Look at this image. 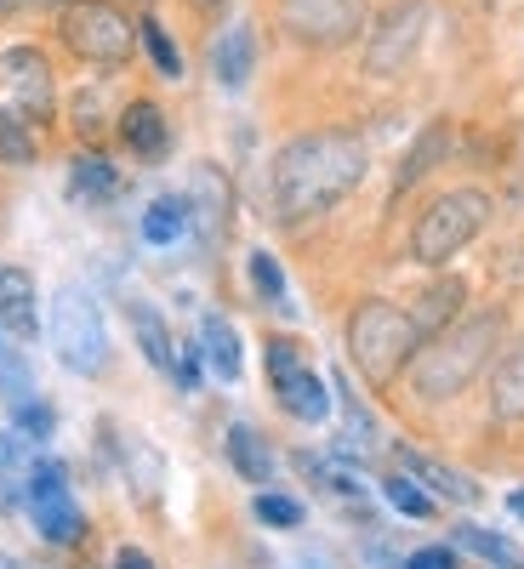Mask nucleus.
I'll list each match as a JSON object with an SVG mask.
<instances>
[{"instance_id": "4", "label": "nucleus", "mask_w": 524, "mask_h": 569, "mask_svg": "<svg viewBox=\"0 0 524 569\" xmlns=\"http://www.w3.org/2000/svg\"><path fill=\"white\" fill-rule=\"evenodd\" d=\"M491 222V194L485 188H451V194H439L434 206H427L411 228V257L422 268H439L451 262L462 246H473Z\"/></svg>"}, {"instance_id": "29", "label": "nucleus", "mask_w": 524, "mask_h": 569, "mask_svg": "<svg viewBox=\"0 0 524 569\" xmlns=\"http://www.w3.org/2000/svg\"><path fill=\"white\" fill-rule=\"evenodd\" d=\"M142 46H149V58L160 63V74H182V58H177V46H171V34L155 23V18H142Z\"/></svg>"}, {"instance_id": "25", "label": "nucleus", "mask_w": 524, "mask_h": 569, "mask_svg": "<svg viewBox=\"0 0 524 569\" xmlns=\"http://www.w3.org/2000/svg\"><path fill=\"white\" fill-rule=\"evenodd\" d=\"M69 188L80 200H109L115 188H120V177H115V166L103 160V154H80L75 166H69Z\"/></svg>"}, {"instance_id": "23", "label": "nucleus", "mask_w": 524, "mask_h": 569, "mask_svg": "<svg viewBox=\"0 0 524 569\" xmlns=\"http://www.w3.org/2000/svg\"><path fill=\"white\" fill-rule=\"evenodd\" d=\"M188 233V200L182 194H166V200H155L149 211H142V240L149 246H171V240H182Z\"/></svg>"}, {"instance_id": "28", "label": "nucleus", "mask_w": 524, "mask_h": 569, "mask_svg": "<svg viewBox=\"0 0 524 569\" xmlns=\"http://www.w3.org/2000/svg\"><path fill=\"white\" fill-rule=\"evenodd\" d=\"M0 160L7 166H29L34 160V137H29V120L0 109Z\"/></svg>"}, {"instance_id": "19", "label": "nucleus", "mask_w": 524, "mask_h": 569, "mask_svg": "<svg viewBox=\"0 0 524 569\" xmlns=\"http://www.w3.org/2000/svg\"><path fill=\"white\" fill-rule=\"evenodd\" d=\"M228 461L240 467L251 485H268L274 479V450L263 445V433H257V427H246V421L228 427Z\"/></svg>"}, {"instance_id": "13", "label": "nucleus", "mask_w": 524, "mask_h": 569, "mask_svg": "<svg viewBox=\"0 0 524 569\" xmlns=\"http://www.w3.org/2000/svg\"><path fill=\"white\" fill-rule=\"evenodd\" d=\"M251 63H257V34H251L246 23H234L228 34H217V46H211V74H217L223 91H240V86L251 80Z\"/></svg>"}, {"instance_id": "14", "label": "nucleus", "mask_w": 524, "mask_h": 569, "mask_svg": "<svg viewBox=\"0 0 524 569\" xmlns=\"http://www.w3.org/2000/svg\"><path fill=\"white\" fill-rule=\"evenodd\" d=\"M120 137H126V149H131L137 160H160V154L171 149V126H166L160 103H131V109L120 114Z\"/></svg>"}, {"instance_id": "33", "label": "nucleus", "mask_w": 524, "mask_h": 569, "mask_svg": "<svg viewBox=\"0 0 524 569\" xmlns=\"http://www.w3.org/2000/svg\"><path fill=\"white\" fill-rule=\"evenodd\" d=\"M12 416H18V433H29V439H52V427H58L52 405H40V399H29V405L12 410Z\"/></svg>"}, {"instance_id": "24", "label": "nucleus", "mask_w": 524, "mask_h": 569, "mask_svg": "<svg viewBox=\"0 0 524 569\" xmlns=\"http://www.w3.org/2000/svg\"><path fill=\"white\" fill-rule=\"evenodd\" d=\"M131 330H137V348H142V359H149L155 370H171L177 348H171V337H166V325H160V313L137 302V308H131Z\"/></svg>"}, {"instance_id": "22", "label": "nucleus", "mask_w": 524, "mask_h": 569, "mask_svg": "<svg viewBox=\"0 0 524 569\" xmlns=\"http://www.w3.org/2000/svg\"><path fill=\"white\" fill-rule=\"evenodd\" d=\"M279 399H285V410H291L297 421H325L330 416V393H325V382L314 370H297L291 382H279Z\"/></svg>"}, {"instance_id": "39", "label": "nucleus", "mask_w": 524, "mask_h": 569, "mask_svg": "<svg viewBox=\"0 0 524 569\" xmlns=\"http://www.w3.org/2000/svg\"><path fill=\"white\" fill-rule=\"evenodd\" d=\"M7 461H18V439H12V433H0V467H7Z\"/></svg>"}, {"instance_id": "41", "label": "nucleus", "mask_w": 524, "mask_h": 569, "mask_svg": "<svg viewBox=\"0 0 524 569\" xmlns=\"http://www.w3.org/2000/svg\"><path fill=\"white\" fill-rule=\"evenodd\" d=\"M513 512H518V518H524V490H518V496H513Z\"/></svg>"}, {"instance_id": "27", "label": "nucleus", "mask_w": 524, "mask_h": 569, "mask_svg": "<svg viewBox=\"0 0 524 569\" xmlns=\"http://www.w3.org/2000/svg\"><path fill=\"white\" fill-rule=\"evenodd\" d=\"M120 456H126V472H131V485L142 490V496H155L160 490V456L142 445V439H126L120 445Z\"/></svg>"}, {"instance_id": "37", "label": "nucleus", "mask_w": 524, "mask_h": 569, "mask_svg": "<svg viewBox=\"0 0 524 569\" xmlns=\"http://www.w3.org/2000/svg\"><path fill=\"white\" fill-rule=\"evenodd\" d=\"M23 507V485H12L7 472H0V512H18Z\"/></svg>"}, {"instance_id": "10", "label": "nucleus", "mask_w": 524, "mask_h": 569, "mask_svg": "<svg viewBox=\"0 0 524 569\" xmlns=\"http://www.w3.org/2000/svg\"><path fill=\"white\" fill-rule=\"evenodd\" d=\"M188 228H200V240L217 246L223 228H228V211H234V194H228V177L217 166H195V182H188Z\"/></svg>"}, {"instance_id": "31", "label": "nucleus", "mask_w": 524, "mask_h": 569, "mask_svg": "<svg viewBox=\"0 0 524 569\" xmlns=\"http://www.w3.org/2000/svg\"><path fill=\"white\" fill-rule=\"evenodd\" d=\"M251 284H257L263 302H285V273H279V262H274L268 251L251 257Z\"/></svg>"}, {"instance_id": "7", "label": "nucleus", "mask_w": 524, "mask_h": 569, "mask_svg": "<svg viewBox=\"0 0 524 569\" xmlns=\"http://www.w3.org/2000/svg\"><path fill=\"white\" fill-rule=\"evenodd\" d=\"M279 23L303 46H348L365 34V0H279Z\"/></svg>"}, {"instance_id": "16", "label": "nucleus", "mask_w": 524, "mask_h": 569, "mask_svg": "<svg viewBox=\"0 0 524 569\" xmlns=\"http://www.w3.org/2000/svg\"><path fill=\"white\" fill-rule=\"evenodd\" d=\"M200 353H206V365L223 376V382H240V370H246L240 337H234V325H228L223 313H206V325H200Z\"/></svg>"}, {"instance_id": "15", "label": "nucleus", "mask_w": 524, "mask_h": 569, "mask_svg": "<svg viewBox=\"0 0 524 569\" xmlns=\"http://www.w3.org/2000/svg\"><path fill=\"white\" fill-rule=\"evenodd\" d=\"M467 302V284L456 279V273H445V279H434V284H427V291H422V302H416V330H422V337H434V330H445L451 319H456V308Z\"/></svg>"}, {"instance_id": "9", "label": "nucleus", "mask_w": 524, "mask_h": 569, "mask_svg": "<svg viewBox=\"0 0 524 569\" xmlns=\"http://www.w3.org/2000/svg\"><path fill=\"white\" fill-rule=\"evenodd\" d=\"M427 34V0H399V7L376 23V34L365 40V74H399L411 58H416V46Z\"/></svg>"}, {"instance_id": "5", "label": "nucleus", "mask_w": 524, "mask_h": 569, "mask_svg": "<svg viewBox=\"0 0 524 569\" xmlns=\"http://www.w3.org/2000/svg\"><path fill=\"white\" fill-rule=\"evenodd\" d=\"M46 330H52V348H58L63 370H75V376H98V370L109 365L103 308L91 302V291H80V284H63V291L52 297V319H46Z\"/></svg>"}, {"instance_id": "38", "label": "nucleus", "mask_w": 524, "mask_h": 569, "mask_svg": "<svg viewBox=\"0 0 524 569\" xmlns=\"http://www.w3.org/2000/svg\"><path fill=\"white\" fill-rule=\"evenodd\" d=\"M115 569H155V558H149V552H137V547H126V552L115 558Z\"/></svg>"}, {"instance_id": "32", "label": "nucleus", "mask_w": 524, "mask_h": 569, "mask_svg": "<svg viewBox=\"0 0 524 569\" xmlns=\"http://www.w3.org/2000/svg\"><path fill=\"white\" fill-rule=\"evenodd\" d=\"M257 518H263V525L291 530V525H303V507L291 496H257Z\"/></svg>"}, {"instance_id": "40", "label": "nucleus", "mask_w": 524, "mask_h": 569, "mask_svg": "<svg viewBox=\"0 0 524 569\" xmlns=\"http://www.w3.org/2000/svg\"><path fill=\"white\" fill-rule=\"evenodd\" d=\"M188 7H200V12H217V7H223V0H188Z\"/></svg>"}, {"instance_id": "36", "label": "nucleus", "mask_w": 524, "mask_h": 569, "mask_svg": "<svg viewBox=\"0 0 524 569\" xmlns=\"http://www.w3.org/2000/svg\"><path fill=\"white\" fill-rule=\"evenodd\" d=\"M405 569H456V552L451 547H422V552H411Z\"/></svg>"}, {"instance_id": "26", "label": "nucleus", "mask_w": 524, "mask_h": 569, "mask_svg": "<svg viewBox=\"0 0 524 569\" xmlns=\"http://www.w3.org/2000/svg\"><path fill=\"white\" fill-rule=\"evenodd\" d=\"M456 541H462L467 552H479V558H491L496 569H518V547H513V541H502L496 530H479V525H462V530H456Z\"/></svg>"}, {"instance_id": "12", "label": "nucleus", "mask_w": 524, "mask_h": 569, "mask_svg": "<svg viewBox=\"0 0 524 569\" xmlns=\"http://www.w3.org/2000/svg\"><path fill=\"white\" fill-rule=\"evenodd\" d=\"M0 330H12V337H34L40 330V297L23 268H0Z\"/></svg>"}, {"instance_id": "3", "label": "nucleus", "mask_w": 524, "mask_h": 569, "mask_svg": "<svg viewBox=\"0 0 524 569\" xmlns=\"http://www.w3.org/2000/svg\"><path fill=\"white\" fill-rule=\"evenodd\" d=\"M422 348V330L405 308L394 302H359L354 319H348V353H354V370L365 376L370 388H388L394 376L411 365V353Z\"/></svg>"}, {"instance_id": "30", "label": "nucleus", "mask_w": 524, "mask_h": 569, "mask_svg": "<svg viewBox=\"0 0 524 569\" xmlns=\"http://www.w3.org/2000/svg\"><path fill=\"white\" fill-rule=\"evenodd\" d=\"M383 490H388V501H394L405 518H427V512H434V496H427L416 479H388Z\"/></svg>"}, {"instance_id": "1", "label": "nucleus", "mask_w": 524, "mask_h": 569, "mask_svg": "<svg viewBox=\"0 0 524 569\" xmlns=\"http://www.w3.org/2000/svg\"><path fill=\"white\" fill-rule=\"evenodd\" d=\"M370 171V149L354 131H308L297 142H285L268 171V194H274V217L285 228L325 217L337 200H348Z\"/></svg>"}, {"instance_id": "2", "label": "nucleus", "mask_w": 524, "mask_h": 569, "mask_svg": "<svg viewBox=\"0 0 524 569\" xmlns=\"http://www.w3.org/2000/svg\"><path fill=\"white\" fill-rule=\"evenodd\" d=\"M502 348V313H473V319H451L445 330L427 337V348L411 353V388L422 399H456L473 376L491 365V353Z\"/></svg>"}, {"instance_id": "21", "label": "nucleus", "mask_w": 524, "mask_h": 569, "mask_svg": "<svg viewBox=\"0 0 524 569\" xmlns=\"http://www.w3.org/2000/svg\"><path fill=\"white\" fill-rule=\"evenodd\" d=\"M0 399H7V410H23L29 399H40V393H34V370H29V359L18 353L12 337H0Z\"/></svg>"}, {"instance_id": "18", "label": "nucleus", "mask_w": 524, "mask_h": 569, "mask_svg": "<svg viewBox=\"0 0 524 569\" xmlns=\"http://www.w3.org/2000/svg\"><path fill=\"white\" fill-rule=\"evenodd\" d=\"M445 149H451V126H445V120H434V126H427V131L411 142V154L399 160V177H394V188H399V194H405L411 182H422L427 171H434V166L445 160Z\"/></svg>"}, {"instance_id": "34", "label": "nucleus", "mask_w": 524, "mask_h": 569, "mask_svg": "<svg viewBox=\"0 0 524 569\" xmlns=\"http://www.w3.org/2000/svg\"><path fill=\"white\" fill-rule=\"evenodd\" d=\"M297 370H303L297 342H268V376H274V388H279V382H291Z\"/></svg>"}, {"instance_id": "17", "label": "nucleus", "mask_w": 524, "mask_h": 569, "mask_svg": "<svg viewBox=\"0 0 524 569\" xmlns=\"http://www.w3.org/2000/svg\"><path fill=\"white\" fill-rule=\"evenodd\" d=\"M491 410L502 421H524V342H513L491 376Z\"/></svg>"}, {"instance_id": "8", "label": "nucleus", "mask_w": 524, "mask_h": 569, "mask_svg": "<svg viewBox=\"0 0 524 569\" xmlns=\"http://www.w3.org/2000/svg\"><path fill=\"white\" fill-rule=\"evenodd\" d=\"M0 103H7V114H18L29 126H46V114H52V63L34 46L0 52Z\"/></svg>"}, {"instance_id": "35", "label": "nucleus", "mask_w": 524, "mask_h": 569, "mask_svg": "<svg viewBox=\"0 0 524 569\" xmlns=\"http://www.w3.org/2000/svg\"><path fill=\"white\" fill-rule=\"evenodd\" d=\"M171 370H177V382H182V388H195V382H200V342H188V348H177Z\"/></svg>"}, {"instance_id": "6", "label": "nucleus", "mask_w": 524, "mask_h": 569, "mask_svg": "<svg viewBox=\"0 0 524 569\" xmlns=\"http://www.w3.org/2000/svg\"><path fill=\"white\" fill-rule=\"evenodd\" d=\"M63 40L69 52L86 58V63H126L137 52V29L120 7H109V0H75V7L63 12Z\"/></svg>"}, {"instance_id": "20", "label": "nucleus", "mask_w": 524, "mask_h": 569, "mask_svg": "<svg viewBox=\"0 0 524 569\" xmlns=\"http://www.w3.org/2000/svg\"><path fill=\"white\" fill-rule=\"evenodd\" d=\"M399 461H405V472H411L416 485H434L445 501H479V485L462 479V472H451L445 461H427V456H416V450H399Z\"/></svg>"}, {"instance_id": "11", "label": "nucleus", "mask_w": 524, "mask_h": 569, "mask_svg": "<svg viewBox=\"0 0 524 569\" xmlns=\"http://www.w3.org/2000/svg\"><path fill=\"white\" fill-rule=\"evenodd\" d=\"M29 512H34V530L52 541V547H75L86 518L80 507L69 501V485H46V490H29Z\"/></svg>"}]
</instances>
